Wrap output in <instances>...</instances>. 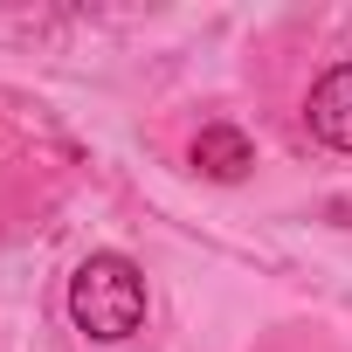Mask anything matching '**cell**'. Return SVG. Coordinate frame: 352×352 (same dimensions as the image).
<instances>
[{"label":"cell","mask_w":352,"mask_h":352,"mask_svg":"<svg viewBox=\"0 0 352 352\" xmlns=\"http://www.w3.org/2000/svg\"><path fill=\"white\" fill-rule=\"evenodd\" d=\"M304 124L324 152H352V63H331L311 97H304Z\"/></svg>","instance_id":"cell-2"},{"label":"cell","mask_w":352,"mask_h":352,"mask_svg":"<svg viewBox=\"0 0 352 352\" xmlns=\"http://www.w3.org/2000/svg\"><path fill=\"white\" fill-rule=\"evenodd\" d=\"M69 324L83 338H97V345H124L145 324V276H138V263L118 256V249L83 256L76 276H69Z\"/></svg>","instance_id":"cell-1"},{"label":"cell","mask_w":352,"mask_h":352,"mask_svg":"<svg viewBox=\"0 0 352 352\" xmlns=\"http://www.w3.org/2000/svg\"><path fill=\"white\" fill-rule=\"evenodd\" d=\"M194 166L208 173V180H242V173L256 166V145H249V131H235V124H201Z\"/></svg>","instance_id":"cell-3"}]
</instances>
